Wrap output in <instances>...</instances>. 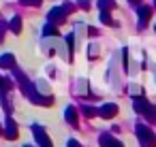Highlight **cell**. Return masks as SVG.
Here are the masks:
<instances>
[{"instance_id":"2","label":"cell","mask_w":156,"mask_h":147,"mask_svg":"<svg viewBox=\"0 0 156 147\" xmlns=\"http://www.w3.org/2000/svg\"><path fill=\"white\" fill-rule=\"evenodd\" d=\"M32 132H34V138H37L39 147H51V141L47 138V134L41 126H32Z\"/></svg>"},{"instance_id":"5","label":"cell","mask_w":156,"mask_h":147,"mask_svg":"<svg viewBox=\"0 0 156 147\" xmlns=\"http://www.w3.org/2000/svg\"><path fill=\"white\" fill-rule=\"evenodd\" d=\"M118 113V107L115 104H103L101 107V117H113Z\"/></svg>"},{"instance_id":"3","label":"cell","mask_w":156,"mask_h":147,"mask_svg":"<svg viewBox=\"0 0 156 147\" xmlns=\"http://www.w3.org/2000/svg\"><path fill=\"white\" fill-rule=\"evenodd\" d=\"M5 136H7V138H15V136H17V124H15L11 117L7 119V126H5Z\"/></svg>"},{"instance_id":"9","label":"cell","mask_w":156,"mask_h":147,"mask_svg":"<svg viewBox=\"0 0 156 147\" xmlns=\"http://www.w3.org/2000/svg\"><path fill=\"white\" fill-rule=\"evenodd\" d=\"M11 30H13L15 34L22 30V19H20V17H13V19H11Z\"/></svg>"},{"instance_id":"6","label":"cell","mask_w":156,"mask_h":147,"mask_svg":"<svg viewBox=\"0 0 156 147\" xmlns=\"http://www.w3.org/2000/svg\"><path fill=\"white\" fill-rule=\"evenodd\" d=\"M101 143H103V147H122V143L115 141V138L109 136V134H103V136H101Z\"/></svg>"},{"instance_id":"10","label":"cell","mask_w":156,"mask_h":147,"mask_svg":"<svg viewBox=\"0 0 156 147\" xmlns=\"http://www.w3.org/2000/svg\"><path fill=\"white\" fill-rule=\"evenodd\" d=\"M143 115H145L150 121H156V107H152V104H150V107H147V111H145Z\"/></svg>"},{"instance_id":"14","label":"cell","mask_w":156,"mask_h":147,"mask_svg":"<svg viewBox=\"0 0 156 147\" xmlns=\"http://www.w3.org/2000/svg\"><path fill=\"white\" fill-rule=\"evenodd\" d=\"M101 22H105V24H111V17H109L107 13H103V15H101Z\"/></svg>"},{"instance_id":"18","label":"cell","mask_w":156,"mask_h":147,"mask_svg":"<svg viewBox=\"0 0 156 147\" xmlns=\"http://www.w3.org/2000/svg\"><path fill=\"white\" fill-rule=\"evenodd\" d=\"M24 147H32V145H24Z\"/></svg>"},{"instance_id":"1","label":"cell","mask_w":156,"mask_h":147,"mask_svg":"<svg viewBox=\"0 0 156 147\" xmlns=\"http://www.w3.org/2000/svg\"><path fill=\"white\" fill-rule=\"evenodd\" d=\"M137 138H139V143H141L143 147H154V145H156V136H154V132L150 130V126L139 124V126H137Z\"/></svg>"},{"instance_id":"7","label":"cell","mask_w":156,"mask_h":147,"mask_svg":"<svg viewBox=\"0 0 156 147\" xmlns=\"http://www.w3.org/2000/svg\"><path fill=\"white\" fill-rule=\"evenodd\" d=\"M64 119H66L69 124H77V111H75L73 107H69L66 113H64Z\"/></svg>"},{"instance_id":"4","label":"cell","mask_w":156,"mask_h":147,"mask_svg":"<svg viewBox=\"0 0 156 147\" xmlns=\"http://www.w3.org/2000/svg\"><path fill=\"white\" fill-rule=\"evenodd\" d=\"M13 66H15V58L11 53L0 56V68H13Z\"/></svg>"},{"instance_id":"15","label":"cell","mask_w":156,"mask_h":147,"mask_svg":"<svg viewBox=\"0 0 156 147\" xmlns=\"http://www.w3.org/2000/svg\"><path fill=\"white\" fill-rule=\"evenodd\" d=\"M24 5H41V0H22Z\"/></svg>"},{"instance_id":"11","label":"cell","mask_w":156,"mask_h":147,"mask_svg":"<svg viewBox=\"0 0 156 147\" xmlns=\"http://www.w3.org/2000/svg\"><path fill=\"white\" fill-rule=\"evenodd\" d=\"M115 2H113V0H98V7L103 9V11H107V9H111Z\"/></svg>"},{"instance_id":"12","label":"cell","mask_w":156,"mask_h":147,"mask_svg":"<svg viewBox=\"0 0 156 147\" xmlns=\"http://www.w3.org/2000/svg\"><path fill=\"white\" fill-rule=\"evenodd\" d=\"M11 87V81L7 79V77H0V90H2V92H7Z\"/></svg>"},{"instance_id":"8","label":"cell","mask_w":156,"mask_h":147,"mask_svg":"<svg viewBox=\"0 0 156 147\" xmlns=\"http://www.w3.org/2000/svg\"><path fill=\"white\" fill-rule=\"evenodd\" d=\"M139 19H141V24H145V22L150 19V9H147V7H141V9H139Z\"/></svg>"},{"instance_id":"19","label":"cell","mask_w":156,"mask_h":147,"mask_svg":"<svg viewBox=\"0 0 156 147\" xmlns=\"http://www.w3.org/2000/svg\"><path fill=\"white\" fill-rule=\"evenodd\" d=\"M130 2H137V0H130Z\"/></svg>"},{"instance_id":"13","label":"cell","mask_w":156,"mask_h":147,"mask_svg":"<svg viewBox=\"0 0 156 147\" xmlns=\"http://www.w3.org/2000/svg\"><path fill=\"white\" fill-rule=\"evenodd\" d=\"M83 113H86L88 117H94V115H96V109H94V107H83Z\"/></svg>"},{"instance_id":"16","label":"cell","mask_w":156,"mask_h":147,"mask_svg":"<svg viewBox=\"0 0 156 147\" xmlns=\"http://www.w3.org/2000/svg\"><path fill=\"white\" fill-rule=\"evenodd\" d=\"M69 147H81V145H79L77 141H69Z\"/></svg>"},{"instance_id":"17","label":"cell","mask_w":156,"mask_h":147,"mask_svg":"<svg viewBox=\"0 0 156 147\" xmlns=\"http://www.w3.org/2000/svg\"><path fill=\"white\" fill-rule=\"evenodd\" d=\"M0 43H2V32H0Z\"/></svg>"}]
</instances>
